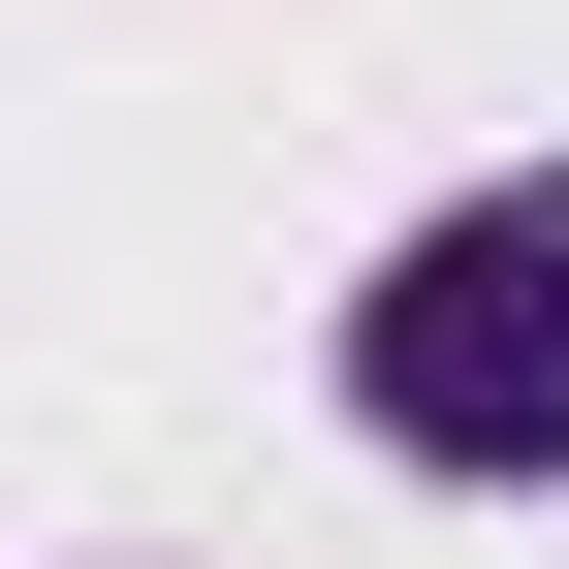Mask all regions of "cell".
<instances>
[{
  "label": "cell",
  "instance_id": "1",
  "mask_svg": "<svg viewBox=\"0 0 569 569\" xmlns=\"http://www.w3.org/2000/svg\"><path fill=\"white\" fill-rule=\"evenodd\" d=\"M348 411H380L411 475H569V159L380 253V317H348Z\"/></svg>",
  "mask_w": 569,
  "mask_h": 569
}]
</instances>
